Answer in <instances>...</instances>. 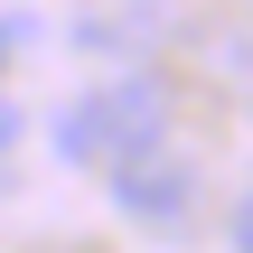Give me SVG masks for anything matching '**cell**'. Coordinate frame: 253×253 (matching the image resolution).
I'll return each mask as SVG.
<instances>
[{
    "mask_svg": "<svg viewBox=\"0 0 253 253\" xmlns=\"http://www.w3.org/2000/svg\"><path fill=\"white\" fill-rule=\"evenodd\" d=\"M103 188H113V207H122V216H141V225H178V216L197 207V160H188L178 141H150V150L113 160V169H103Z\"/></svg>",
    "mask_w": 253,
    "mask_h": 253,
    "instance_id": "cell-2",
    "label": "cell"
},
{
    "mask_svg": "<svg viewBox=\"0 0 253 253\" xmlns=\"http://www.w3.org/2000/svg\"><path fill=\"white\" fill-rule=\"evenodd\" d=\"M9 47H19V19H0V56H9Z\"/></svg>",
    "mask_w": 253,
    "mask_h": 253,
    "instance_id": "cell-5",
    "label": "cell"
},
{
    "mask_svg": "<svg viewBox=\"0 0 253 253\" xmlns=\"http://www.w3.org/2000/svg\"><path fill=\"white\" fill-rule=\"evenodd\" d=\"M19 131H28V113H19V103H9V94H0V150H9V141H19Z\"/></svg>",
    "mask_w": 253,
    "mask_h": 253,
    "instance_id": "cell-3",
    "label": "cell"
},
{
    "mask_svg": "<svg viewBox=\"0 0 253 253\" xmlns=\"http://www.w3.org/2000/svg\"><path fill=\"white\" fill-rule=\"evenodd\" d=\"M235 253H253V197H235Z\"/></svg>",
    "mask_w": 253,
    "mask_h": 253,
    "instance_id": "cell-4",
    "label": "cell"
},
{
    "mask_svg": "<svg viewBox=\"0 0 253 253\" xmlns=\"http://www.w3.org/2000/svg\"><path fill=\"white\" fill-rule=\"evenodd\" d=\"M150 141H169V84H160V75L94 84V94H75L66 122H56V150H66L75 169H113V160H131V150H150Z\"/></svg>",
    "mask_w": 253,
    "mask_h": 253,
    "instance_id": "cell-1",
    "label": "cell"
}]
</instances>
